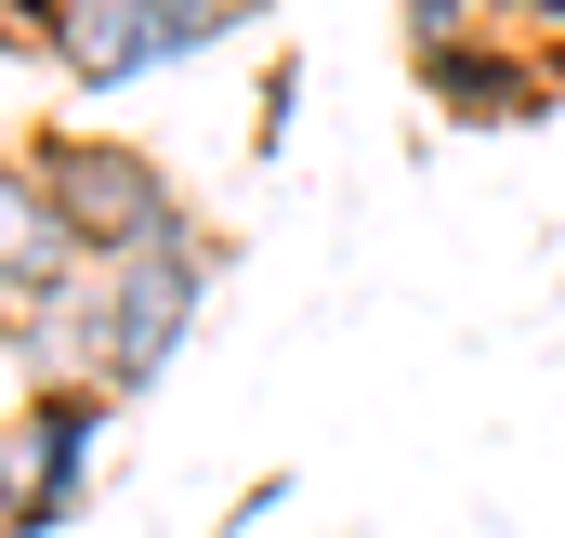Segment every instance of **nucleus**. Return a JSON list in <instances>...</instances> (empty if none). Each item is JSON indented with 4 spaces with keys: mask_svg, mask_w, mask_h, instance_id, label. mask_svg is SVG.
I'll return each mask as SVG.
<instances>
[{
    "mask_svg": "<svg viewBox=\"0 0 565 538\" xmlns=\"http://www.w3.org/2000/svg\"><path fill=\"white\" fill-rule=\"evenodd\" d=\"M13 158L53 184V211L79 224V250L93 263H145V250H224L211 224H198V197L145 158V144L93 132V119H26L13 132Z\"/></svg>",
    "mask_w": 565,
    "mask_h": 538,
    "instance_id": "f257e3e1",
    "label": "nucleus"
},
{
    "mask_svg": "<svg viewBox=\"0 0 565 538\" xmlns=\"http://www.w3.org/2000/svg\"><path fill=\"white\" fill-rule=\"evenodd\" d=\"M277 0H66L53 13V79L66 93H132L158 66H198L224 40H250Z\"/></svg>",
    "mask_w": 565,
    "mask_h": 538,
    "instance_id": "f03ea898",
    "label": "nucleus"
},
{
    "mask_svg": "<svg viewBox=\"0 0 565 538\" xmlns=\"http://www.w3.org/2000/svg\"><path fill=\"white\" fill-rule=\"evenodd\" d=\"M106 420H119L106 381H40V395L0 407V526H13V538H53V526H79V513H93Z\"/></svg>",
    "mask_w": 565,
    "mask_h": 538,
    "instance_id": "7ed1b4c3",
    "label": "nucleus"
},
{
    "mask_svg": "<svg viewBox=\"0 0 565 538\" xmlns=\"http://www.w3.org/2000/svg\"><path fill=\"white\" fill-rule=\"evenodd\" d=\"M211 276L224 250H145V263H93V381L132 407L211 315Z\"/></svg>",
    "mask_w": 565,
    "mask_h": 538,
    "instance_id": "20e7f679",
    "label": "nucleus"
},
{
    "mask_svg": "<svg viewBox=\"0 0 565 538\" xmlns=\"http://www.w3.org/2000/svg\"><path fill=\"white\" fill-rule=\"evenodd\" d=\"M408 66H422V106L447 119V132H526V119L565 106V53L526 40V26H473V40L408 53Z\"/></svg>",
    "mask_w": 565,
    "mask_h": 538,
    "instance_id": "39448f33",
    "label": "nucleus"
},
{
    "mask_svg": "<svg viewBox=\"0 0 565 538\" xmlns=\"http://www.w3.org/2000/svg\"><path fill=\"white\" fill-rule=\"evenodd\" d=\"M66 276H93L79 224L53 211V184H40L26 158H0V302H40V289H66Z\"/></svg>",
    "mask_w": 565,
    "mask_h": 538,
    "instance_id": "423d86ee",
    "label": "nucleus"
},
{
    "mask_svg": "<svg viewBox=\"0 0 565 538\" xmlns=\"http://www.w3.org/2000/svg\"><path fill=\"white\" fill-rule=\"evenodd\" d=\"M513 0H395V26H408V53H447V40H473V26H500Z\"/></svg>",
    "mask_w": 565,
    "mask_h": 538,
    "instance_id": "0eeeda50",
    "label": "nucleus"
},
{
    "mask_svg": "<svg viewBox=\"0 0 565 538\" xmlns=\"http://www.w3.org/2000/svg\"><path fill=\"white\" fill-rule=\"evenodd\" d=\"M500 26H526V40H553V53H565V0H513Z\"/></svg>",
    "mask_w": 565,
    "mask_h": 538,
    "instance_id": "6e6552de",
    "label": "nucleus"
}]
</instances>
